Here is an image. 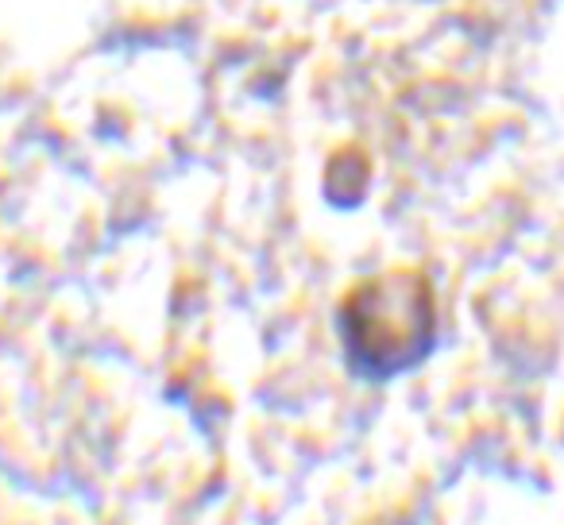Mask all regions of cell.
I'll list each match as a JSON object with an SVG mask.
<instances>
[{
	"mask_svg": "<svg viewBox=\"0 0 564 525\" xmlns=\"http://www.w3.org/2000/svg\"><path fill=\"white\" fill-rule=\"evenodd\" d=\"M345 368L364 383L417 371L437 348V294L414 267H391L348 286L337 306Z\"/></svg>",
	"mask_w": 564,
	"mask_h": 525,
	"instance_id": "obj_1",
	"label": "cell"
}]
</instances>
